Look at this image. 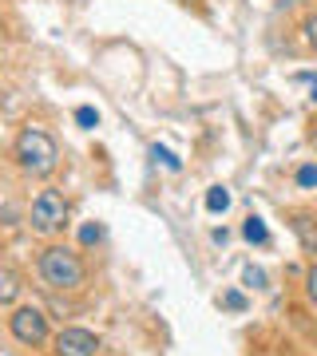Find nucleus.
Segmentation results:
<instances>
[{
  "label": "nucleus",
  "instance_id": "1",
  "mask_svg": "<svg viewBox=\"0 0 317 356\" xmlns=\"http://www.w3.org/2000/svg\"><path fill=\"white\" fill-rule=\"evenodd\" d=\"M16 163H20V170H28V175L48 178L52 170H56V163H60V147H56V139H52L48 131L28 127V131H20V139H16Z\"/></svg>",
  "mask_w": 317,
  "mask_h": 356
},
{
  "label": "nucleus",
  "instance_id": "2",
  "mask_svg": "<svg viewBox=\"0 0 317 356\" xmlns=\"http://www.w3.org/2000/svg\"><path fill=\"white\" fill-rule=\"evenodd\" d=\"M40 277L48 281L52 289H79L84 281H88V266H84V257L76 250H68V245H48L44 254H40Z\"/></svg>",
  "mask_w": 317,
  "mask_h": 356
},
{
  "label": "nucleus",
  "instance_id": "3",
  "mask_svg": "<svg viewBox=\"0 0 317 356\" xmlns=\"http://www.w3.org/2000/svg\"><path fill=\"white\" fill-rule=\"evenodd\" d=\"M63 222H68V202H63L60 191H40L36 202H32V226L40 229V234H56V229H63Z\"/></svg>",
  "mask_w": 317,
  "mask_h": 356
},
{
  "label": "nucleus",
  "instance_id": "4",
  "mask_svg": "<svg viewBox=\"0 0 317 356\" xmlns=\"http://www.w3.org/2000/svg\"><path fill=\"white\" fill-rule=\"evenodd\" d=\"M8 329L20 344H44L48 341V317L40 313V309H16L13 317H8Z\"/></svg>",
  "mask_w": 317,
  "mask_h": 356
},
{
  "label": "nucleus",
  "instance_id": "5",
  "mask_svg": "<svg viewBox=\"0 0 317 356\" xmlns=\"http://www.w3.org/2000/svg\"><path fill=\"white\" fill-rule=\"evenodd\" d=\"M100 353V337L88 329H63L56 337V356H95Z\"/></svg>",
  "mask_w": 317,
  "mask_h": 356
},
{
  "label": "nucleus",
  "instance_id": "6",
  "mask_svg": "<svg viewBox=\"0 0 317 356\" xmlns=\"http://www.w3.org/2000/svg\"><path fill=\"white\" fill-rule=\"evenodd\" d=\"M293 234L302 238V245H305V254H317V222L309 214H297L293 218Z\"/></svg>",
  "mask_w": 317,
  "mask_h": 356
},
{
  "label": "nucleus",
  "instance_id": "7",
  "mask_svg": "<svg viewBox=\"0 0 317 356\" xmlns=\"http://www.w3.org/2000/svg\"><path fill=\"white\" fill-rule=\"evenodd\" d=\"M242 238H246V242H254V245H266V242H270L266 222H262V218H246V226H242Z\"/></svg>",
  "mask_w": 317,
  "mask_h": 356
},
{
  "label": "nucleus",
  "instance_id": "8",
  "mask_svg": "<svg viewBox=\"0 0 317 356\" xmlns=\"http://www.w3.org/2000/svg\"><path fill=\"white\" fill-rule=\"evenodd\" d=\"M226 206H230V191H222V186H210L206 191V210L210 214H226Z\"/></svg>",
  "mask_w": 317,
  "mask_h": 356
},
{
  "label": "nucleus",
  "instance_id": "9",
  "mask_svg": "<svg viewBox=\"0 0 317 356\" xmlns=\"http://www.w3.org/2000/svg\"><path fill=\"white\" fill-rule=\"evenodd\" d=\"M16 293H20V277L13 269H0V301H13Z\"/></svg>",
  "mask_w": 317,
  "mask_h": 356
},
{
  "label": "nucleus",
  "instance_id": "10",
  "mask_svg": "<svg viewBox=\"0 0 317 356\" xmlns=\"http://www.w3.org/2000/svg\"><path fill=\"white\" fill-rule=\"evenodd\" d=\"M293 178H297V186H302V191H317V163H302Z\"/></svg>",
  "mask_w": 317,
  "mask_h": 356
},
{
  "label": "nucleus",
  "instance_id": "11",
  "mask_svg": "<svg viewBox=\"0 0 317 356\" xmlns=\"http://www.w3.org/2000/svg\"><path fill=\"white\" fill-rule=\"evenodd\" d=\"M151 154H155V159H159V163L167 166V170H183V159H178L175 151H167V147H159V143L151 147Z\"/></svg>",
  "mask_w": 317,
  "mask_h": 356
},
{
  "label": "nucleus",
  "instance_id": "12",
  "mask_svg": "<svg viewBox=\"0 0 317 356\" xmlns=\"http://www.w3.org/2000/svg\"><path fill=\"white\" fill-rule=\"evenodd\" d=\"M76 123H79V127H100V111L84 103V107H76Z\"/></svg>",
  "mask_w": 317,
  "mask_h": 356
},
{
  "label": "nucleus",
  "instance_id": "13",
  "mask_svg": "<svg viewBox=\"0 0 317 356\" xmlns=\"http://www.w3.org/2000/svg\"><path fill=\"white\" fill-rule=\"evenodd\" d=\"M242 281H246L250 289H266V273H262L258 266H246V269H242Z\"/></svg>",
  "mask_w": 317,
  "mask_h": 356
},
{
  "label": "nucleus",
  "instance_id": "14",
  "mask_svg": "<svg viewBox=\"0 0 317 356\" xmlns=\"http://www.w3.org/2000/svg\"><path fill=\"white\" fill-rule=\"evenodd\" d=\"M79 242H84V245L103 242V226H100V222H95V226H84V229H79Z\"/></svg>",
  "mask_w": 317,
  "mask_h": 356
},
{
  "label": "nucleus",
  "instance_id": "15",
  "mask_svg": "<svg viewBox=\"0 0 317 356\" xmlns=\"http://www.w3.org/2000/svg\"><path fill=\"white\" fill-rule=\"evenodd\" d=\"M222 305H226L230 313H242V309H246V297H242V293H234V289H230L226 297H222Z\"/></svg>",
  "mask_w": 317,
  "mask_h": 356
},
{
  "label": "nucleus",
  "instance_id": "16",
  "mask_svg": "<svg viewBox=\"0 0 317 356\" xmlns=\"http://www.w3.org/2000/svg\"><path fill=\"white\" fill-rule=\"evenodd\" d=\"M302 32H305V44H309V48H317V16H305Z\"/></svg>",
  "mask_w": 317,
  "mask_h": 356
},
{
  "label": "nucleus",
  "instance_id": "17",
  "mask_svg": "<svg viewBox=\"0 0 317 356\" xmlns=\"http://www.w3.org/2000/svg\"><path fill=\"white\" fill-rule=\"evenodd\" d=\"M305 293H309V301L317 305V266L309 269V277H305Z\"/></svg>",
  "mask_w": 317,
  "mask_h": 356
},
{
  "label": "nucleus",
  "instance_id": "18",
  "mask_svg": "<svg viewBox=\"0 0 317 356\" xmlns=\"http://www.w3.org/2000/svg\"><path fill=\"white\" fill-rule=\"evenodd\" d=\"M297 79H309V83H314V103H317V76H309V72H305V76H297Z\"/></svg>",
  "mask_w": 317,
  "mask_h": 356
},
{
  "label": "nucleus",
  "instance_id": "19",
  "mask_svg": "<svg viewBox=\"0 0 317 356\" xmlns=\"http://www.w3.org/2000/svg\"><path fill=\"white\" fill-rule=\"evenodd\" d=\"M178 4H190V0H178Z\"/></svg>",
  "mask_w": 317,
  "mask_h": 356
},
{
  "label": "nucleus",
  "instance_id": "20",
  "mask_svg": "<svg viewBox=\"0 0 317 356\" xmlns=\"http://www.w3.org/2000/svg\"><path fill=\"white\" fill-rule=\"evenodd\" d=\"M314 143H317V131H314Z\"/></svg>",
  "mask_w": 317,
  "mask_h": 356
},
{
  "label": "nucleus",
  "instance_id": "21",
  "mask_svg": "<svg viewBox=\"0 0 317 356\" xmlns=\"http://www.w3.org/2000/svg\"><path fill=\"white\" fill-rule=\"evenodd\" d=\"M72 4H79V0H72Z\"/></svg>",
  "mask_w": 317,
  "mask_h": 356
}]
</instances>
